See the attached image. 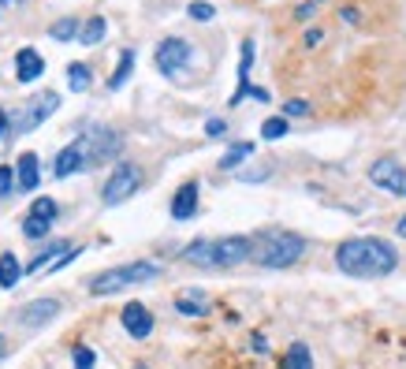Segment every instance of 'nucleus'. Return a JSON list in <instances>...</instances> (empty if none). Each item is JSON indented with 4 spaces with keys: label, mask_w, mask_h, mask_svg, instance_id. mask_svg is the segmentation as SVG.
<instances>
[{
    "label": "nucleus",
    "mask_w": 406,
    "mask_h": 369,
    "mask_svg": "<svg viewBox=\"0 0 406 369\" xmlns=\"http://www.w3.org/2000/svg\"><path fill=\"white\" fill-rule=\"evenodd\" d=\"M45 75V60L38 49H19V56H15V79L19 82H34Z\"/></svg>",
    "instance_id": "nucleus-14"
},
{
    "label": "nucleus",
    "mask_w": 406,
    "mask_h": 369,
    "mask_svg": "<svg viewBox=\"0 0 406 369\" xmlns=\"http://www.w3.org/2000/svg\"><path fill=\"white\" fill-rule=\"evenodd\" d=\"M313 4H317V0H313Z\"/></svg>",
    "instance_id": "nucleus-40"
},
{
    "label": "nucleus",
    "mask_w": 406,
    "mask_h": 369,
    "mask_svg": "<svg viewBox=\"0 0 406 369\" xmlns=\"http://www.w3.org/2000/svg\"><path fill=\"white\" fill-rule=\"evenodd\" d=\"M105 30H108V23L101 19V15H93V19L83 26V34H78V41H83V45H97V41H105Z\"/></svg>",
    "instance_id": "nucleus-24"
},
{
    "label": "nucleus",
    "mask_w": 406,
    "mask_h": 369,
    "mask_svg": "<svg viewBox=\"0 0 406 369\" xmlns=\"http://www.w3.org/2000/svg\"><path fill=\"white\" fill-rule=\"evenodd\" d=\"M287 112L291 116H306V112H310V105H306V101H287Z\"/></svg>",
    "instance_id": "nucleus-33"
},
{
    "label": "nucleus",
    "mask_w": 406,
    "mask_h": 369,
    "mask_svg": "<svg viewBox=\"0 0 406 369\" xmlns=\"http://www.w3.org/2000/svg\"><path fill=\"white\" fill-rule=\"evenodd\" d=\"M138 187H142V168L138 164H116V172L108 176L105 191H101V201L105 206H120V201H127Z\"/></svg>",
    "instance_id": "nucleus-6"
},
{
    "label": "nucleus",
    "mask_w": 406,
    "mask_h": 369,
    "mask_svg": "<svg viewBox=\"0 0 406 369\" xmlns=\"http://www.w3.org/2000/svg\"><path fill=\"white\" fill-rule=\"evenodd\" d=\"M224 131H227V123L220 120V116H213V120H205V134H209V138H220Z\"/></svg>",
    "instance_id": "nucleus-32"
},
{
    "label": "nucleus",
    "mask_w": 406,
    "mask_h": 369,
    "mask_svg": "<svg viewBox=\"0 0 406 369\" xmlns=\"http://www.w3.org/2000/svg\"><path fill=\"white\" fill-rule=\"evenodd\" d=\"M190 60V45L183 38H165L157 45V71L160 75H175L179 67H187Z\"/></svg>",
    "instance_id": "nucleus-11"
},
{
    "label": "nucleus",
    "mask_w": 406,
    "mask_h": 369,
    "mask_svg": "<svg viewBox=\"0 0 406 369\" xmlns=\"http://www.w3.org/2000/svg\"><path fill=\"white\" fill-rule=\"evenodd\" d=\"M60 108V97L53 93V90H45V93H38L34 101H26V105L15 112V120H11V127H15V134H26V131H34V127H41L48 116H53Z\"/></svg>",
    "instance_id": "nucleus-5"
},
{
    "label": "nucleus",
    "mask_w": 406,
    "mask_h": 369,
    "mask_svg": "<svg viewBox=\"0 0 406 369\" xmlns=\"http://www.w3.org/2000/svg\"><path fill=\"white\" fill-rule=\"evenodd\" d=\"M313 11H317V4H302V8H298V19H310Z\"/></svg>",
    "instance_id": "nucleus-36"
},
{
    "label": "nucleus",
    "mask_w": 406,
    "mask_h": 369,
    "mask_svg": "<svg viewBox=\"0 0 406 369\" xmlns=\"http://www.w3.org/2000/svg\"><path fill=\"white\" fill-rule=\"evenodd\" d=\"M48 228H53V221H38V216H26V221H23V235H26V239H45Z\"/></svg>",
    "instance_id": "nucleus-27"
},
{
    "label": "nucleus",
    "mask_w": 406,
    "mask_h": 369,
    "mask_svg": "<svg viewBox=\"0 0 406 369\" xmlns=\"http://www.w3.org/2000/svg\"><path fill=\"white\" fill-rule=\"evenodd\" d=\"M78 254H83V246H71V243H48L41 254L26 265V276H41V273H56V268H63L68 261H75Z\"/></svg>",
    "instance_id": "nucleus-7"
},
{
    "label": "nucleus",
    "mask_w": 406,
    "mask_h": 369,
    "mask_svg": "<svg viewBox=\"0 0 406 369\" xmlns=\"http://www.w3.org/2000/svg\"><path fill=\"white\" fill-rule=\"evenodd\" d=\"M4 350H8V343H4V335H0V358H4Z\"/></svg>",
    "instance_id": "nucleus-38"
},
{
    "label": "nucleus",
    "mask_w": 406,
    "mask_h": 369,
    "mask_svg": "<svg viewBox=\"0 0 406 369\" xmlns=\"http://www.w3.org/2000/svg\"><path fill=\"white\" fill-rule=\"evenodd\" d=\"M402 194H406V191H402Z\"/></svg>",
    "instance_id": "nucleus-42"
},
{
    "label": "nucleus",
    "mask_w": 406,
    "mask_h": 369,
    "mask_svg": "<svg viewBox=\"0 0 406 369\" xmlns=\"http://www.w3.org/2000/svg\"><path fill=\"white\" fill-rule=\"evenodd\" d=\"M131 71H135V53H131V49H123V53H120V67H116V75L108 79V90H120L123 82L131 79Z\"/></svg>",
    "instance_id": "nucleus-22"
},
{
    "label": "nucleus",
    "mask_w": 406,
    "mask_h": 369,
    "mask_svg": "<svg viewBox=\"0 0 406 369\" xmlns=\"http://www.w3.org/2000/svg\"><path fill=\"white\" fill-rule=\"evenodd\" d=\"M11 191H15V172L8 164H0V198H8Z\"/></svg>",
    "instance_id": "nucleus-31"
},
{
    "label": "nucleus",
    "mask_w": 406,
    "mask_h": 369,
    "mask_svg": "<svg viewBox=\"0 0 406 369\" xmlns=\"http://www.w3.org/2000/svg\"><path fill=\"white\" fill-rule=\"evenodd\" d=\"M90 82H93V75H90L86 64H68V86H71L75 93H83Z\"/></svg>",
    "instance_id": "nucleus-23"
},
{
    "label": "nucleus",
    "mask_w": 406,
    "mask_h": 369,
    "mask_svg": "<svg viewBox=\"0 0 406 369\" xmlns=\"http://www.w3.org/2000/svg\"><path fill=\"white\" fill-rule=\"evenodd\" d=\"M175 310H179L183 317H205L209 313V298L202 291H183L179 298H175Z\"/></svg>",
    "instance_id": "nucleus-18"
},
{
    "label": "nucleus",
    "mask_w": 406,
    "mask_h": 369,
    "mask_svg": "<svg viewBox=\"0 0 406 369\" xmlns=\"http://www.w3.org/2000/svg\"><path fill=\"white\" fill-rule=\"evenodd\" d=\"M369 179L377 183V187H384L387 194H402L406 191V168L395 157H380L369 168Z\"/></svg>",
    "instance_id": "nucleus-10"
},
{
    "label": "nucleus",
    "mask_w": 406,
    "mask_h": 369,
    "mask_svg": "<svg viewBox=\"0 0 406 369\" xmlns=\"http://www.w3.org/2000/svg\"><path fill=\"white\" fill-rule=\"evenodd\" d=\"M291 127H287V120L283 116H272V120H265L261 123V138H269V142H276V138H283Z\"/></svg>",
    "instance_id": "nucleus-25"
},
{
    "label": "nucleus",
    "mask_w": 406,
    "mask_h": 369,
    "mask_svg": "<svg viewBox=\"0 0 406 369\" xmlns=\"http://www.w3.org/2000/svg\"><path fill=\"white\" fill-rule=\"evenodd\" d=\"M75 34H78V23L75 19H60V23L48 26V38H56V41H71Z\"/></svg>",
    "instance_id": "nucleus-26"
},
{
    "label": "nucleus",
    "mask_w": 406,
    "mask_h": 369,
    "mask_svg": "<svg viewBox=\"0 0 406 369\" xmlns=\"http://www.w3.org/2000/svg\"><path fill=\"white\" fill-rule=\"evenodd\" d=\"M30 216H38V221H56V201L53 198H34Z\"/></svg>",
    "instance_id": "nucleus-28"
},
{
    "label": "nucleus",
    "mask_w": 406,
    "mask_h": 369,
    "mask_svg": "<svg viewBox=\"0 0 406 369\" xmlns=\"http://www.w3.org/2000/svg\"><path fill=\"white\" fill-rule=\"evenodd\" d=\"M250 258V239L246 235H224V239H198L183 250L187 265L198 268H235L239 261Z\"/></svg>",
    "instance_id": "nucleus-2"
},
{
    "label": "nucleus",
    "mask_w": 406,
    "mask_h": 369,
    "mask_svg": "<svg viewBox=\"0 0 406 369\" xmlns=\"http://www.w3.org/2000/svg\"><path fill=\"white\" fill-rule=\"evenodd\" d=\"M4 4H8V0H4Z\"/></svg>",
    "instance_id": "nucleus-41"
},
{
    "label": "nucleus",
    "mask_w": 406,
    "mask_h": 369,
    "mask_svg": "<svg viewBox=\"0 0 406 369\" xmlns=\"http://www.w3.org/2000/svg\"><path fill=\"white\" fill-rule=\"evenodd\" d=\"M198 213V183H183L179 191H175V198H172V216L175 221H190V216Z\"/></svg>",
    "instance_id": "nucleus-15"
},
{
    "label": "nucleus",
    "mask_w": 406,
    "mask_h": 369,
    "mask_svg": "<svg viewBox=\"0 0 406 369\" xmlns=\"http://www.w3.org/2000/svg\"><path fill=\"white\" fill-rule=\"evenodd\" d=\"M83 168H90V146H86V134H78L71 146L60 149L53 172H56V179H68V176H75V172H83Z\"/></svg>",
    "instance_id": "nucleus-9"
},
{
    "label": "nucleus",
    "mask_w": 406,
    "mask_h": 369,
    "mask_svg": "<svg viewBox=\"0 0 406 369\" xmlns=\"http://www.w3.org/2000/svg\"><path fill=\"white\" fill-rule=\"evenodd\" d=\"M138 369H145V365H138Z\"/></svg>",
    "instance_id": "nucleus-39"
},
{
    "label": "nucleus",
    "mask_w": 406,
    "mask_h": 369,
    "mask_svg": "<svg viewBox=\"0 0 406 369\" xmlns=\"http://www.w3.org/2000/svg\"><path fill=\"white\" fill-rule=\"evenodd\" d=\"M120 321L127 328V335H135V340H145V335L153 332V313L142 306V302H127L123 313H120Z\"/></svg>",
    "instance_id": "nucleus-12"
},
{
    "label": "nucleus",
    "mask_w": 406,
    "mask_h": 369,
    "mask_svg": "<svg viewBox=\"0 0 406 369\" xmlns=\"http://www.w3.org/2000/svg\"><path fill=\"white\" fill-rule=\"evenodd\" d=\"M283 369H313V355L306 343H291L283 355Z\"/></svg>",
    "instance_id": "nucleus-20"
},
{
    "label": "nucleus",
    "mask_w": 406,
    "mask_h": 369,
    "mask_svg": "<svg viewBox=\"0 0 406 369\" xmlns=\"http://www.w3.org/2000/svg\"><path fill=\"white\" fill-rule=\"evenodd\" d=\"M19 280H23V265H19V258H15V254H0V288L11 291Z\"/></svg>",
    "instance_id": "nucleus-19"
},
{
    "label": "nucleus",
    "mask_w": 406,
    "mask_h": 369,
    "mask_svg": "<svg viewBox=\"0 0 406 369\" xmlns=\"http://www.w3.org/2000/svg\"><path fill=\"white\" fill-rule=\"evenodd\" d=\"M250 67H254V41H242V60H239V90L231 97V105H239L242 97H250Z\"/></svg>",
    "instance_id": "nucleus-17"
},
{
    "label": "nucleus",
    "mask_w": 406,
    "mask_h": 369,
    "mask_svg": "<svg viewBox=\"0 0 406 369\" xmlns=\"http://www.w3.org/2000/svg\"><path fill=\"white\" fill-rule=\"evenodd\" d=\"M187 11H190V19H202V23H209V19L217 15V11H213V4H205V0H194V4H190Z\"/></svg>",
    "instance_id": "nucleus-30"
},
{
    "label": "nucleus",
    "mask_w": 406,
    "mask_h": 369,
    "mask_svg": "<svg viewBox=\"0 0 406 369\" xmlns=\"http://www.w3.org/2000/svg\"><path fill=\"white\" fill-rule=\"evenodd\" d=\"M306 254V239L295 231H269L265 239L250 243V258L261 268H291Z\"/></svg>",
    "instance_id": "nucleus-3"
},
{
    "label": "nucleus",
    "mask_w": 406,
    "mask_h": 369,
    "mask_svg": "<svg viewBox=\"0 0 406 369\" xmlns=\"http://www.w3.org/2000/svg\"><path fill=\"white\" fill-rule=\"evenodd\" d=\"M41 179V164H38V153H19V164H15V191L30 194Z\"/></svg>",
    "instance_id": "nucleus-13"
},
{
    "label": "nucleus",
    "mask_w": 406,
    "mask_h": 369,
    "mask_svg": "<svg viewBox=\"0 0 406 369\" xmlns=\"http://www.w3.org/2000/svg\"><path fill=\"white\" fill-rule=\"evenodd\" d=\"M60 313V302L56 298H38V302H30V306L19 313V321L23 325H45V321H53V317Z\"/></svg>",
    "instance_id": "nucleus-16"
},
{
    "label": "nucleus",
    "mask_w": 406,
    "mask_h": 369,
    "mask_svg": "<svg viewBox=\"0 0 406 369\" xmlns=\"http://www.w3.org/2000/svg\"><path fill=\"white\" fill-rule=\"evenodd\" d=\"M335 265L347 276L373 280V276H387L399 265V250L384 239H347L335 250Z\"/></svg>",
    "instance_id": "nucleus-1"
},
{
    "label": "nucleus",
    "mask_w": 406,
    "mask_h": 369,
    "mask_svg": "<svg viewBox=\"0 0 406 369\" xmlns=\"http://www.w3.org/2000/svg\"><path fill=\"white\" fill-rule=\"evenodd\" d=\"M83 134H86V146H90V168L112 161L123 149V138H120L116 131H108V127H90Z\"/></svg>",
    "instance_id": "nucleus-8"
},
{
    "label": "nucleus",
    "mask_w": 406,
    "mask_h": 369,
    "mask_svg": "<svg viewBox=\"0 0 406 369\" xmlns=\"http://www.w3.org/2000/svg\"><path fill=\"white\" fill-rule=\"evenodd\" d=\"M153 276H160V265L157 261H131V265H120V268H108V273L93 276L90 280V295H116L123 288H135V283H150Z\"/></svg>",
    "instance_id": "nucleus-4"
},
{
    "label": "nucleus",
    "mask_w": 406,
    "mask_h": 369,
    "mask_svg": "<svg viewBox=\"0 0 406 369\" xmlns=\"http://www.w3.org/2000/svg\"><path fill=\"white\" fill-rule=\"evenodd\" d=\"M321 38H324L321 30H310V34H306V49H313V45H321Z\"/></svg>",
    "instance_id": "nucleus-34"
},
{
    "label": "nucleus",
    "mask_w": 406,
    "mask_h": 369,
    "mask_svg": "<svg viewBox=\"0 0 406 369\" xmlns=\"http://www.w3.org/2000/svg\"><path fill=\"white\" fill-rule=\"evenodd\" d=\"M8 127H11V120H8V112L0 108V138H8Z\"/></svg>",
    "instance_id": "nucleus-35"
},
{
    "label": "nucleus",
    "mask_w": 406,
    "mask_h": 369,
    "mask_svg": "<svg viewBox=\"0 0 406 369\" xmlns=\"http://www.w3.org/2000/svg\"><path fill=\"white\" fill-rule=\"evenodd\" d=\"M75 365H78V369H93V365H97V355H93L86 343L75 347Z\"/></svg>",
    "instance_id": "nucleus-29"
},
{
    "label": "nucleus",
    "mask_w": 406,
    "mask_h": 369,
    "mask_svg": "<svg viewBox=\"0 0 406 369\" xmlns=\"http://www.w3.org/2000/svg\"><path fill=\"white\" fill-rule=\"evenodd\" d=\"M246 157H254V142H235V146L220 157V172H231V168H239Z\"/></svg>",
    "instance_id": "nucleus-21"
},
{
    "label": "nucleus",
    "mask_w": 406,
    "mask_h": 369,
    "mask_svg": "<svg viewBox=\"0 0 406 369\" xmlns=\"http://www.w3.org/2000/svg\"><path fill=\"white\" fill-rule=\"evenodd\" d=\"M395 231H399V235H402V239H406V216H402V221L395 224Z\"/></svg>",
    "instance_id": "nucleus-37"
}]
</instances>
